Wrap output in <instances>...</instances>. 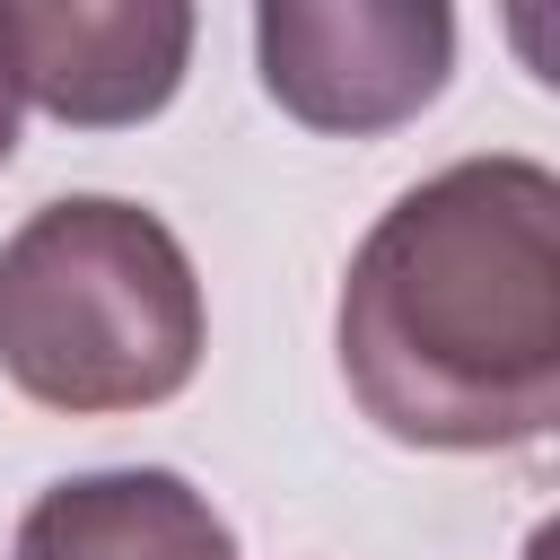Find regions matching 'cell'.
I'll return each instance as SVG.
<instances>
[{
    "instance_id": "obj_1",
    "label": "cell",
    "mask_w": 560,
    "mask_h": 560,
    "mask_svg": "<svg viewBox=\"0 0 560 560\" xmlns=\"http://www.w3.org/2000/svg\"><path fill=\"white\" fill-rule=\"evenodd\" d=\"M350 402L438 455L534 446L560 420V175L464 158L411 184L332 306Z\"/></svg>"
},
{
    "instance_id": "obj_2",
    "label": "cell",
    "mask_w": 560,
    "mask_h": 560,
    "mask_svg": "<svg viewBox=\"0 0 560 560\" xmlns=\"http://www.w3.org/2000/svg\"><path fill=\"white\" fill-rule=\"evenodd\" d=\"M210 315L175 228L114 192L44 201L0 245V376L44 411H149L201 368Z\"/></svg>"
},
{
    "instance_id": "obj_3",
    "label": "cell",
    "mask_w": 560,
    "mask_h": 560,
    "mask_svg": "<svg viewBox=\"0 0 560 560\" xmlns=\"http://www.w3.org/2000/svg\"><path fill=\"white\" fill-rule=\"evenodd\" d=\"M254 61L280 114L306 131H394L455 70V18L438 0H262Z\"/></svg>"
},
{
    "instance_id": "obj_4",
    "label": "cell",
    "mask_w": 560,
    "mask_h": 560,
    "mask_svg": "<svg viewBox=\"0 0 560 560\" xmlns=\"http://www.w3.org/2000/svg\"><path fill=\"white\" fill-rule=\"evenodd\" d=\"M192 61L184 0H0V70L26 105L79 131L149 122Z\"/></svg>"
},
{
    "instance_id": "obj_5",
    "label": "cell",
    "mask_w": 560,
    "mask_h": 560,
    "mask_svg": "<svg viewBox=\"0 0 560 560\" xmlns=\"http://www.w3.org/2000/svg\"><path fill=\"white\" fill-rule=\"evenodd\" d=\"M9 560H236L228 516L166 464L70 472L18 516Z\"/></svg>"
},
{
    "instance_id": "obj_6",
    "label": "cell",
    "mask_w": 560,
    "mask_h": 560,
    "mask_svg": "<svg viewBox=\"0 0 560 560\" xmlns=\"http://www.w3.org/2000/svg\"><path fill=\"white\" fill-rule=\"evenodd\" d=\"M9 149H18V88H9V70H0V166H9Z\"/></svg>"
}]
</instances>
